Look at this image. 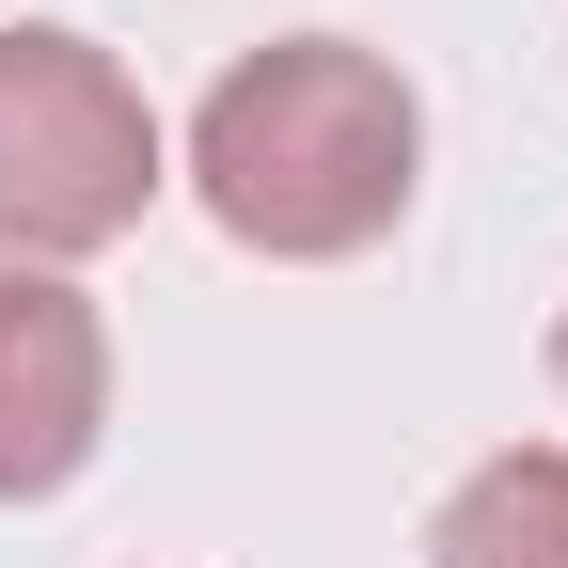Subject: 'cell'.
Instances as JSON below:
<instances>
[{"label": "cell", "mask_w": 568, "mask_h": 568, "mask_svg": "<svg viewBox=\"0 0 568 568\" xmlns=\"http://www.w3.org/2000/svg\"><path fill=\"white\" fill-rule=\"evenodd\" d=\"M410 174H426V111L379 48L347 32H284L253 63H222V95L190 111V190L205 222L268 268H332V253H379L410 222Z\"/></svg>", "instance_id": "obj_1"}, {"label": "cell", "mask_w": 568, "mask_h": 568, "mask_svg": "<svg viewBox=\"0 0 568 568\" xmlns=\"http://www.w3.org/2000/svg\"><path fill=\"white\" fill-rule=\"evenodd\" d=\"M159 205V111L95 32H0V268H80Z\"/></svg>", "instance_id": "obj_2"}, {"label": "cell", "mask_w": 568, "mask_h": 568, "mask_svg": "<svg viewBox=\"0 0 568 568\" xmlns=\"http://www.w3.org/2000/svg\"><path fill=\"white\" fill-rule=\"evenodd\" d=\"M111 426V332L63 268H0V506H48L80 489Z\"/></svg>", "instance_id": "obj_3"}, {"label": "cell", "mask_w": 568, "mask_h": 568, "mask_svg": "<svg viewBox=\"0 0 568 568\" xmlns=\"http://www.w3.org/2000/svg\"><path fill=\"white\" fill-rule=\"evenodd\" d=\"M426 568H568V443H506L426 521Z\"/></svg>", "instance_id": "obj_4"}, {"label": "cell", "mask_w": 568, "mask_h": 568, "mask_svg": "<svg viewBox=\"0 0 568 568\" xmlns=\"http://www.w3.org/2000/svg\"><path fill=\"white\" fill-rule=\"evenodd\" d=\"M552 395H568V316H552Z\"/></svg>", "instance_id": "obj_5"}]
</instances>
